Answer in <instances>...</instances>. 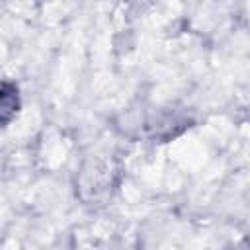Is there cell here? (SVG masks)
<instances>
[{"instance_id": "6da1fadb", "label": "cell", "mask_w": 250, "mask_h": 250, "mask_svg": "<svg viewBox=\"0 0 250 250\" xmlns=\"http://www.w3.org/2000/svg\"><path fill=\"white\" fill-rule=\"evenodd\" d=\"M20 107V100H18V88L12 82H4L2 84V92H0V109H2V123H8L16 111Z\"/></svg>"}]
</instances>
